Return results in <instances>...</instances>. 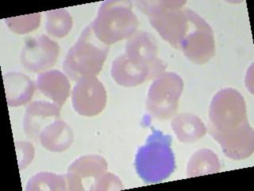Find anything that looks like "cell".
I'll return each mask as SVG.
<instances>
[{"label":"cell","mask_w":254,"mask_h":191,"mask_svg":"<svg viewBox=\"0 0 254 191\" xmlns=\"http://www.w3.org/2000/svg\"><path fill=\"white\" fill-rule=\"evenodd\" d=\"M123 184L119 178L111 173L103 174L96 179L91 190L97 191H110V190L123 189Z\"/></svg>","instance_id":"44dd1931"},{"label":"cell","mask_w":254,"mask_h":191,"mask_svg":"<svg viewBox=\"0 0 254 191\" xmlns=\"http://www.w3.org/2000/svg\"><path fill=\"white\" fill-rule=\"evenodd\" d=\"M107 103V92L103 84L93 77L78 80L72 91V105L79 115L94 116L100 113Z\"/></svg>","instance_id":"ba28073f"},{"label":"cell","mask_w":254,"mask_h":191,"mask_svg":"<svg viewBox=\"0 0 254 191\" xmlns=\"http://www.w3.org/2000/svg\"><path fill=\"white\" fill-rule=\"evenodd\" d=\"M138 26L129 1H107L99 8L91 23L95 35L106 45H111L130 37Z\"/></svg>","instance_id":"277c9868"},{"label":"cell","mask_w":254,"mask_h":191,"mask_svg":"<svg viewBox=\"0 0 254 191\" xmlns=\"http://www.w3.org/2000/svg\"><path fill=\"white\" fill-rule=\"evenodd\" d=\"M210 134L220 144L225 155L230 159L242 160L254 153V132L248 120L230 131Z\"/></svg>","instance_id":"30bf717a"},{"label":"cell","mask_w":254,"mask_h":191,"mask_svg":"<svg viewBox=\"0 0 254 191\" xmlns=\"http://www.w3.org/2000/svg\"><path fill=\"white\" fill-rule=\"evenodd\" d=\"M248 120L244 98L234 89L219 90L209 108V131L226 132Z\"/></svg>","instance_id":"5b68a950"},{"label":"cell","mask_w":254,"mask_h":191,"mask_svg":"<svg viewBox=\"0 0 254 191\" xmlns=\"http://www.w3.org/2000/svg\"><path fill=\"white\" fill-rule=\"evenodd\" d=\"M38 86L44 95L53 99L60 107L69 96V82L61 72H47L42 74L38 78Z\"/></svg>","instance_id":"5bb4252c"},{"label":"cell","mask_w":254,"mask_h":191,"mask_svg":"<svg viewBox=\"0 0 254 191\" xmlns=\"http://www.w3.org/2000/svg\"><path fill=\"white\" fill-rule=\"evenodd\" d=\"M220 162L218 156L208 149L196 151L188 164V177L192 178L209 174L218 173L220 171Z\"/></svg>","instance_id":"ac0fdd59"},{"label":"cell","mask_w":254,"mask_h":191,"mask_svg":"<svg viewBox=\"0 0 254 191\" xmlns=\"http://www.w3.org/2000/svg\"><path fill=\"white\" fill-rule=\"evenodd\" d=\"M72 26V19L68 12L64 10L48 12L46 29L52 35L62 38L69 33Z\"/></svg>","instance_id":"ffe728a7"},{"label":"cell","mask_w":254,"mask_h":191,"mask_svg":"<svg viewBox=\"0 0 254 191\" xmlns=\"http://www.w3.org/2000/svg\"><path fill=\"white\" fill-rule=\"evenodd\" d=\"M59 54L58 44L45 35L31 39L24 46L22 62L30 71L40 72L54 66Z\"/></svg>","instance_id":"8fae6325"},{"label":"cell","mask_w":254,"mask_h":191,"mask_svg":"<svg viewBox=\"0 0 254 191\" xmlns=\"http://www.w3.org/2000/svg\"><path fill=\"white\" fill-rule=\"evenodd\" d=\"M190 25L180 46L187 58L198 65L209 62L215 54V42L212 29L197 13L186 9Z\"/></svg>","instance_id":"52a82bcc"},{"label":"cell","mask_w":254,"mask_h":191,"mask_svg":"<svg viewBox=\"0 0 254 191\" xmlns=\"http://www.w3.org/2000/svg\"><path fill=\"white\" fill-rule=\"evenodd\" d=\"M157 52V43L153 37L145 32H141L129 38L123 55L130 63L149 70L155 77L166 68V65L162 61L156 58Z\"/></svg>","instance_id":"9c48e42d"},{"label":"cell","mask_w":254,"mask_h":191,"mask_svg":"<svg viewBox=\"0 0 254 191\" xmlns=\"http://www.w3.org/2000/svg\"><path fill=\"white\" fill-rule=\"evenodd\" d=\"M60 107L47 101H35L28 107L25 114V133L33 138L41 135L43 130L59 116Z\"/></svg>","instance_id":"7c38bea8"},{"label":"cell","mask_w":254,"mask_h":191,"mask_svg":"<svg viewBox=\"0 0 254 191\" xmlns=\"http://www.w3.org/2000/svg\"><path fill=\"white\" fill-rule=\"evenodd\" d=\"M41 142L44 147L53 151H62L71 146L73 133L69 126L62 121H54L43 130Z\"/></svg>","instance_id":"e0dca14e"},{"label":"cell","mask_w":254,"mask_h":191,"mask_svg":"<svg viewBox=\"0 0 254 191\" xmlns=\"http://www.w3.org/2000/svg\"><path fill=\"white\" fill-rule=\"evenodd\" d=\"M105 159L98 155H86L76 159L68 168L69 173L74 174L80 179L99 178L107 171Z\"/></svg>","instance_id":"d6986e66"},{"label":"cell","mask_w":254,"mask_h":191,"mask_svg":"<svg viewBox=\"0 0 254 191\" xmlns=\"http://www.w3.org/2000/svg\"><path fill=\"white\" fill-rule=\"evenodd\" d=\"M185 3V1L137 2L163 39L177 49H180L190 25L186 9L182 10Z\"/></svg>","instance_id":"3957f363"},{"label":"cell","mask_w":254,"mask_h":191,"mask_svg":"<svg viewBox=\"0 0 254 191\" xmlns=\"http://www.w3.org/2000/svg\"><path fill=\"white\" fill-rule=\"evenodd\" d=\"M184 89L180 76L166 73L158 76L152 84L148 94L147 107L157 119H169L174 115Z\"/></svg>","instance_id":"8992f818"},{"label":"cell","mask_w":254,"mask_h":191,"mask_svg":"<svg viewBox=\"0 0 254 191\" xmlns=\"http://www.w3.org/2000/svg\"><path fill=\"white\" fill-rule=\"evenodd\" d=\"M111 74L119 85L127 87L137 86L148 78H153V74L149 70L134 66L123 54L114 61Z\"/></svg>","instance_id":"9a60e30c"},{"label":"cell","mask_w":254,"mask_h":191,"mask_svg":"<svg viewBox=\"0 0 254 191\" xmlns=\"http://www.w3.org/2000/svg\"><path fill=\"white\" fill-rule=\"evenodd\" d=\"M108 52V46L96 37L90 24L67 53L64 70L74 81L84 77H96L103 69Z\"/></svg>","instance_id":"6da1fadb"},{"label":"cell","mask_w":254,"mask_h":191,"mask_svg":"<svg viewBox=\"0 0 254 191\" xmlns=\"http://www.w3.org/2000/svg\"><path fill=\"white\" fill-rule=\"evenodd\" d=\"M8 105H22L30 101L34 94V83L27 76L18 73H10L4 76Z\"/></svg>","instance_id":"4fadbf2b"},{"label":"cell","mask_w":254,"mask_h":191,"mask_svg":"<svg viewBox=\"0 0 254 191\" xmlns=\"http://www.w3.org/2000/svg\"><path fill=\"white\" fill-rule=\"evenodd\" d=\"M175 135L183 143H194L204 136L206 128L197 115L182 113L175 118L171 123Z\"/></svg>","instance_id":"2e32d148"},{"label":"cell","mask_w":254,"mask_h":191,"mask_svg":"<svg viewBox=\"0 0 254 191\" xmlns=\"http://www.w3.org/2000/svg\"><path fill=\"white\" fill-rule=\"evenodd\" d=\"M169 135L154 131L149 135L145 146L138 150L135 166L139 176L145 183L162 181L174 171L175 159Z\"/></svg>","instance_id":"7a4b0ae2"}]
</instances>
